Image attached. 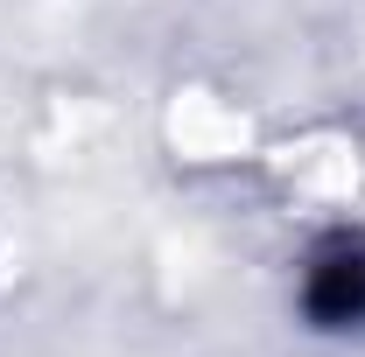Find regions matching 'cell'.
<instances>
[{
	"label": "cell",
	"instance_id": "obj_1",
	"mask_svg": "<svg viewBox=\"0 0 365 357\" xmlns=\"http://www.w3.org/2000/svg\"><path fill=\"white\" fill-rule=\"evenodd\" d=\"M302 309L323 329H359L365 322V245L359 238H337V245L317 252V267L302 280Z\"/></svg>",
	"mask_w": 365,
	"mask_h": 357
}]
</instances>
